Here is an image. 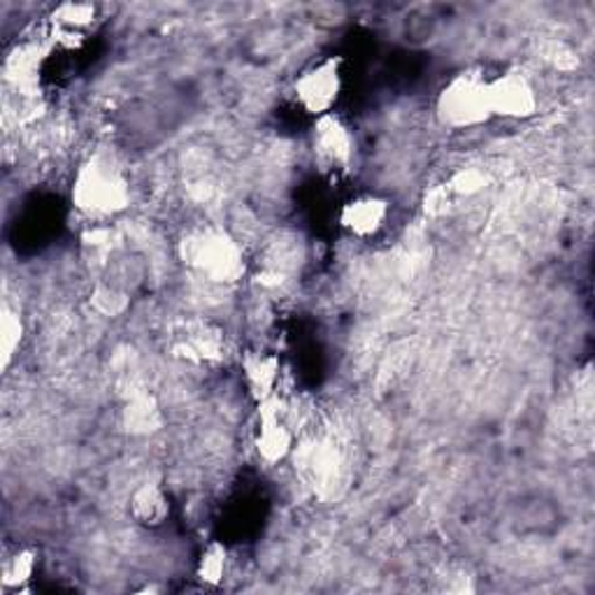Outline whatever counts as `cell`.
I'll return each instance as SVG.
<instances>
[{
    "label": "cell",
    "mask_w": 595,
    "mask_h": 595,
    "mask_svg": "<svg viewBox=\"0 0 595 595\" xmlns=\"http://www.w3.org/2000/svg\"><path fill=\"white\" fill-rule=\"evenodd\" d=\"M489 103L494 117L517 121L535 117L539 107L535 85L521 68H507L489 79Z\"/></svg>",
    "instance_id": "obj_5"
},
{
    "label": "cell",
    "mask_w": 595,
    "mask_h": 595,
    "mask_svg": "<svg viewBox=\"0 0 595 595\" xmlns=\"http://www.w3.org/2000/svg\"><path fill=\"white\" fill-rule=\"evenodd\" d=\"M256 414H259V428L254 447L261 456V461L277 466L291 453L293 447V436L286 423V404L275 393L273 398L256 402Z\"/></svg>",
    "instance_id": "obj_6"
},
{
    "label": "cell",
    "mask_w": 595,
    "mask_h": 595,
    "mask_svg": "<svg viewBox=\"0 0 595 595\" xmlns=\"http://www.w3.org/2000/svg\"><path fill=\"white\" fill-rule=\"evenodd\" d=\"M166 417L160 410L158 400L152 393H135L121 412V426L130 436H154L160 428H164Z\"/></svg>",
    "instance_id": "obj_11"
},
{
    "label": "cell",
    "mask_w": 595,
    "mask_h": 595,
    "mask_svg": "<svg viewBox=\"0 0 595 595\" xmlns=\"http://www.w3.org/2000/svg\"><path fill=\"white\" fill-rule=\"evenodd\" d=\"M486 186V175L477 168H461L447 182V192L458 196H475Z\"/></svg>",
    "instance_id": "obj_18"
},
{
    "label": "cell",
    "mask_w": 595,
    "mask_h": 595,
    "mask_svg": "<svg viewBox=\"0 0 595 595\" xmlns=\"http://www.w3.org/2000/svg\"><path fill=\"white\" fill-rule=\"evenodd\" d=\"M130 301L128 295L113 289V286H98L94 293H91V308L100 314V316H107V319H115V316H121L126 310H128Z\"/></svg>",
    "instance_id": "obj_17"
},
{
    "label": "cell",
    "mask_w": 595,
    "mask_h": 595,
    "mask_svg": "<svg viewBox=\"0 0 595 595\" xmlns=\"http://www.w3.org/2000/svg\"><path fill=\"white\" fill-rule=\"evenodd\" d=\"M128 514L138 526H164L170 517V498L164 491V486L156 481H143L140 486H135L128 498Z\"/></svg>",
    "instance_id": "obj_9"
},
{
    "label": "cell",
    "mask_w": 595,
    "mask_h": 595,
    "mask_svg": "<svg viewBox=\"0 0 595 595\" xmlns=\"http://www.w3.org/2000/svg\"><path fill=\"white\" fill-rule=\"evenodd\" d=\"M391 214V203L382 196L365 194L357 196L342 205L338 222L340 226L359 240H370L377 233H382Z\"/></svg>",
    "instance_id": "obj_8"
},
{
    "label": "cell",
    "mask_w": 595,
    "mask_h": 595,
    "mask_svg": "<svg viewBox=\"0 0 595 595\" xmlns=\"http://www.w3.org/2000/svg\"><path fill=\"white\" fill-rule=\"evenodd\" d=\"M182 261L214 284H235L247 273L245 252L222 228H198L182 237Z\"/></svg>",
    "instance_id": "obj_2"
},
{
    "label": "cell",
    "mask_w": 595,
    "mask_h": 595,
    "mask_svg": "<svg viewBox=\"0 0 595 595\" xmlns=\"http://www.w3.org/2000/svg\"><path fill=\"white\" fill-rule=\"evenodd\" d=\"M228 570V549L224 543H209L196 565V577L207 586H220Z\"/></svg>",
    "instance_id": "obj_16"
},
{
    "label": "cell",
    "mask_w": 595,
    "mask_h": 595,
    "mask_svg": "<svg viewBox=\"0 0 595 595\" xmlns=\"http://www.w3.org/2000/svg\"><path fill=\"white\" fill-rule=\"evenodd\" d=\"M436 115L442 126L466 130L489 124L494 119L489 103V79L479 68L456 72L440 89Z\"/></svg>",
    "instance_id": "obj_3"
},
{
    "label": "cell",
    "mask_w": 595,
    "mask_h": 595,
    "mask_svg": "<svg viewBox=\"0 0 595 595\" xmlns=\"http://www.w3.org/2000/svg\"><path fill=\"white\" fill-rule=\"evenodd\" d=\"M242 377H245L247 391L256 402L273 398L280 382V359L275 354H265V351H247L242 357Z\"/></svg>",
    "instance_id": "obj_10"
},
{
    "label": "cell",
    "mask_w": 595,
    "mask_h": 595,
    "mask_svg": "<svg viewBox=\"0 0 595 595\" xmlns=\"http://www.w3.org/2000/svg\"><path fill=\"white\" fill-rule=\"evenodd\" d=\"M96 17H98V10L96 6H89V3H64L51 14L53 23H57V31L77 33V36L89 31L96 23Z\"/></svg>",
    "instance_id": "obj_15"
},
{
    "label": "cell",
    "mask_w": 595,
    "mask_h": 595,
    "mask_svg": "<svg viewBox=\"0 0 595 595\" xmlns=\"http://www.w3.org/2000/svg\"><path fill=\"white\" fill-rule=\"evenodd\" d=\"M70 198L77 212L91 216V220H107V216H117L128 209L130 184L110 158L94 154L79 166Z\"/></svg>",
    "instance_id": "obj_1"
},
{
    "label": "cell",
    "mask_w": 595,
    "mask_h": 595,
    "mask_svg": "<svg viewBox=\"0 0 595 595\" xmlns=\"http://www.w3.org/2000/svg\"><path fill=\"white\" fill-rule=\"evenodd\" d=\"M312 147H314V156L321 168L349 170L351 160H354L357 140H354V133L349 130V126L338 115L331 113L314 121Z\"/></svg>",
    "instance_id": "obj_7"
},
{
    "label": "cell",
    "mask_w": 595,
    "mask_h": 595,
    "mask_svg": "<svg viewBox=\"0 0 595 595\" xmlns=\"http://www.w3.org/2000/svg\"><path fill=\"white\" fill-rule=\"evenodd\" d=\"M342 57H326L305 68L293 82V98L303 110L319 119L331 115L342 96Z\"/></svg>",
    "instance_id": "obj_4"
},
{
    "label": "cell",
    "mask_w": 595,
    "mask_h": 595,
    "mask_svg": "<svg viewBox=\"0 0 595 595\" xmlns=\"http://www.w3.org/2000/svg\"><path fill=\"white\" fill-rule=\"evenodd\" d=\"M36 567H38V552L29 547L19 549L3 563V570H0V584H3L6 591H23L31 584Z\"/></svg>",
    "instance_id": "obj_13"
},
{
    "label": "cell",
    "mask_w": 595,
    "mask_h": 595,
    "mask_svg": "<svg viewBox=\"0 0 595 595\" xmlns=\"http://www.w3.org/2000/svg\"><path fill=\"white\" fill-rule=\"evenodd\" d=\"M175 354L192 363H216L224 359V338L214 329H201L196 333H188L177 347Z\"/></svg>",
    "instance_id": "obj_12"
},
{
    "label": "cell",
    "mask_w": 595,
    "mask_h": 595,
    "mask_svg": "<svg viewBox=\"0 0 595 595\" xmlns=\"http://www.w3.org/2000/svg\"><path fill=\"white\" fill-rule=\"evenodd\" d=\"M23 340V319L17 310L3 308L0 312V365L8 370L17 357Z\"/></svg>",
    "instance_id": "obj_14"
}]
</instances>
